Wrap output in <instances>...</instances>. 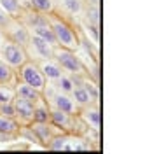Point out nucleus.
<instances>
[{"label": "nucleus", "mask_w": 152, "mask_h": 154, "mask_svg": "<svg viewBox=\"0 0 152 154\" xmlns=\"http://www.w3.org/2000/svg\"><path fill=\"white\" fill-rule=\"evenodd\" d=\"M47 21L51 25V28L54 32V37H56V42L59 48H65V49H72V51H77L79 46H81V38H79V33H77L74 26L65 21L63 18H59L56 14H47Z\"/></svg>", "instance_id": "obj_1"}, {"label": "nucleus", "mask_w": 152, "mask_h": 154, "mask_svg": "<svg viewBox=\"0 0 152 154\" xmlns=\"http://www.w3.org/2000/svg\"><path fill=\"white\" fill-rule=\"evenodd\" d=\"M53 60H56L58 65L63 68V72H67L68 75H87V68L82 63V60L77 56L75 51L65 49L56 46L53 53Z\"/></svg>", "instance_id": "obj_2"}, {"label": "nucleus", "mask_w": 152, "mask_h": 154, "mask_svg": "<svg viewBox=\"0 0 152 154\" xmlns=\"http://www.w3.org/2000/svg\"><path fill=\"white\" fill-rule=\"evenodd\" d=\"M16 74H18V81L21 82H26L28 86L35 88L38 91H46V88H47V79L44 77L42 74V70L38 67V63L35 60H26L23 65L19 68H16Z\"/></svg>", "instance_id": "obj_3"}, {"label": "nucleus", "mask_w": 152, "mask_h": 154, "mask_svg": "<svg viewBox=\"0 0 152 154\" xmlns=\"http://www.w3.org/2000/svg\"><path fill=\"white\" fill-rule=\"evenodd\" d=\"M0 58L16 70L28 60V53L23 46H19V44H16L11 38L5 37L0 42Z\"/></svg>", "instance_id": "obj_4"}, {"label": "nucleus", "mask_w": 152, "mask_h": 154, "mask_svg": "<svg viewBox=\"0 0 152 154\" xmlns=\"http://www.w3.org/2000/svg\"><path fill=\"white\" fill-rule=\"evenodd\" d=\"M25 49H26V53H28V58L32 56L35 61L51 60V58H53V53H54V46H51L49 42H46L44 38L37 37V35H33V33H30L28 46Z\"/></svg>", "instance_id": "obj_5"}, {"label": "nucleus", "mask_w": 152, "mask_h": 154, "mask_svg": "<svg viewBox=\"0 0 152 154\" xmlns=\"http://www.w3.org/2000/svg\"><path fill=\"white\" fill-rule=\"evenodd\" d=\"M53 125L59 128L61 131L65 133H74L75 135V125L79 121V114H68V112H63L59 109H51V119H49Z\"/></svg>", "instance_id": "obj_6"}, {"label": "nucleus", "mask_w": 152, "mask_h": 154, "mask_svg": "<svg viewBox=\"0 0 152 154\" xmlns=\"http://www.w3.org/2000/svg\"><path fill=\"white\" fill-rule=\"evenodd\" d=\"M12 105H14V110H16L14 119L19 123V126H28L33 123V102L25 100V98L16 95L14 100H12Z\"/></svg>", "instance_id": "obj_7"}, {"label": "nucleus", "mask_w": 152, "mask_h": 154, "mask_svg": "<svg viewBox=\"0 0 152 154\" xmlns=\"http://www.w3.org/2000/svg\"><path fill=\"white\" fill-rule=\"evenodd\" d=\"M4 33H5L7 38H11L12 42H16V44H19V46H23V48L28 46V40H30L28 26H25L23 23H18L14 18L11 19L9 25L4 28Z\"/></svg>", "instance_id": "obj_8"}, {"label": "nucleus", "mask_w": 152, "mask_h": 154, "mask_svg": "<svg viewBox=\"0 0 152 154\" xmlns=\"http://www.w3.org/2000/svg\"><path fill=\"white\" fill-rule=\"evenodd\" d=\"M28 126H30V130L35 133V137L38 138V142L42 144V147H46L47 142L54 137V135L61 133V130L56 128L51 121H47V123H37V121H33V123L28 125Z\"/></svg>", "instance_id": "obj_9"}, {"label": "nucleus", "mask_w": 152, "mask_h": 154, "mask_svg": "<svg viewBox=\"0 0 152 154\" xmlns=\"http://www.w3.org/2000/svg\"><path fill=\"white\" fill-rule=\"evenodd\" d=\"M51 102H53V107L54 109H59L63 112H68V114H79V107L74 102V98L67 93H61V91H54L53 96H51Z\"/></svg>", "instance_id": "obj_10"}, {"label": "nucleus", "mask_w": 152, "mask_h": 154, "mask_svg": "<svg viewBox=\"0 0 152 154\" xmlns=\"http://www.w3.org/2000/svg\"><path fill=\"white\" fill-rule=\"evenodd\" d=\"M79 114H81V119L87 126H93V130H100V110H98L96 103L79 109Z\"/></svg>", "instance_id": "obj_11"}, {"label": "nucleus", "mask_w": 152, "mask_h": 154, "mask_svg": "<svg viewBox=\"0 0 152 154\" xmlns=\"http://www.w3.org/2000/svg\"><path fill=\"white\" fill-rule=\"evenodd\" d=\"M38 67H40V70H42V74H44V77L47 79V81H56L58 77H61V74H65L63 72V68L58 65L56 60H40V61H37Z\"/></svg>", "instance_id": "obj_12"}, {"label": "nucleus", "mask_w": 152, "mask_h": 154, "mask_svg": "<svg viewBox=\"0 0 152 154\" xmlns=\"http://www.w3.org/2000/svg\"><path fill=\"white\" fill-rule=\"evenodd\" d=\"M14 93L18 96H21V98H25V100L33 102V103H35L37 100H40V98H44V93H42V91H38V89L28 86L26 82H21V81H18V82L14 84Z\"/></svg>", "instance_id": "obj_13"}, {"label": "nucleus", "mask_w": 152, "mask_h": 154, "mask_svg": "<svg viewBox=\"0 0 152 154\" xmlns=\"http://www.w3.org/2000/svg\"><path fill=\"white\" fill-rule=\"evenodd\" d=\"M70 95H72V98H74V102L77 103V107H79V109L87 107V105H91V103H96L95 96L91 95V93H89V91L82 86V84H75L74 91H72Z\"/></svg>", "instance_id": "obj_14"}, {"label": "nucleus", "mask_w": 152, "mask_h": 154, "mask_svg": "<svg viewBox=\"0 0 152 154\" xmlns=\"http://www.w3.org/2000/svg\"><path fill=\"white\" fill-rule=\"evenodd\" d=\"M30 30V33H33V35H37V37L44 38L46 42H49L51 46H54L56 48L58 42H56V37H54V32H53V28H51V25H49V21H46V23H38V25H35V26H32Z\"/></svg>", "instance_id": "obj_15"}, {"label": "nucleus", "mask_w": 152, "mask_h": 154, "mask_svg": "<svg viewBox=\"0 0 152 154\" xmlns=\"http://www.w3.org/2000/svg\"><path fill=\"white\" fill-rule=\"evenodd\" d=\"M51 119V107L46 98H40L33 103V121L37 123H47Z\"/></svg>", "instance_id": "obj_16"}, {"label": "nucleus", "mask_w": 152, "mask_h": 154, "mask_svg": "<svg viewBox=\"0 0 152 154\" xmlns=\"http://www.w3.org/2000/svg\"><path fill=\"white\" fill-rule=\"evenodd\" d=\"M18 82V74H16V70L7 65L2 58H0V84L2 86H12Z\"/></svg>", "instance_id": "obj_17"}, {"label": "nucleus", "mask_w": 152, "mask_h": 154, "mask_svg": "<svg viewBox=\"0 0 152 154\" xmlns=\"http://www.w3.org/2000/svg\"><path fill=\"white\" fill-rule=\"evenodd\" d=\"M0 7L14 19L21 18V14H23V7H21L19 0H0Z\"/></svg>", "instance_id": "obj_18"}, {"label": "nucleus", "mask_w": 152, "mask_h": 154, "mask_svg": "<svg viewBox=\"0 0 152 154\" xmlns=\"http://www.w3.org/2000/svg\"><path fill=\"white\" fill-rule=\"evenodd\" d=\"M68 138H70V133L61 131V133L54 135V137L49 140L47 145H46V149H49V151H65V147H67V144H68Z\"/></svg>", "instance_id": "obj_19"}, {"label": "nucleus", "mask_w": 152, "mask_h": 154, "mask_svg": "<svg viewBox=\"0 0 152 154\" xmlns=\"http://www.w3.org/2000/svg\"><path fill=\"white\" fill-rule=\"evenodd\" d=\"M56 88H58V91L70 95L74 91V88H75V81H74V77L68 75V74H61V77L56 79Z\"/></svg>", "instance_id": "obj_20"}, {"label": "nucleus", "mask_w": 152, "mask_h": 154, "mask_svg": "<svg viewBox=\"0 0 152 154\" xmlns=\"http://www.w3.org/2000/svg\"><path fill=\"white\" fill-rule=\"evenodd\" d=\"M32 11H37L40 14H51L54 12V4L53 0H28Z\"/></svg>", "instance_id": "obj_21"}, {"label": "nucleus", "mask_w": 152, "mask_h": 154, "mask_svg": "<svg viewBox=\"0 0 152 154\" xmlns=\"http://www.w3.org/2000/svg\"><path fill=\"white\" fill-rule=\"evenodd\" d=\"M86 23L100 26V5L87 4V7H86Z\"/></svg>", "instance_id": "obj_22"}, {"label": "nucleus", "mask_w": 152, "mask_h": 154, "mask_svg": "<svg viewBox=\"0 0 152 154\" xmlns=\"http://www.w3.org/2000/svg\"><path fill=\"white\" fill-rule=\"evenodd\" d=\"M14 96H16L14 88H12V86H2V84H0V105L12 102V100H14Z\"/></svg>", "instance_id": "obj_23"}, {"label": "nucleus", "mask_w": 152, "mask_h": 154, "mask_svg": "<svg viewBox=\"0 0 152 154\" xmlns=\"http://www.w3.org/2000/svg\"><path fill=\"white\" fill-rule=\"evenodd\" d=\"M63 7L70 12V14H77L82 9V0H63Z\"/></svg>", "instance_id": "obj_24"}, {"label": "nucleus", "mask_w": 152, "mask_h": 154, "mask_svg": "<svg viewBox=\"0 0 152 154\" xmlns=\"http://www.w3.org/2000/svg\"><path fill=\"white\" fill-rule=\"evenodd\" d=\"M0 116H5V117H14V116H16V110H14L12 102L0 105Z\"/></svg>", "instance_id": "obj_25"}, {"label": "nucleus", "mask_w": 152, "mask_h": 154, "mask_svg": "<svg viewBox=\"0 0 152 154\" xmlns=\"http://www.w3.org/2000/svg\"><path fill=\"white\" fill-rule=\"evenodd\" d=\"M86 28H87V33H91V37L95 40V44L100 42V26L96 25H91V23H86Z\"/></svg>", "instance_id": "obj_26"}, {"label": "nucleus", "mask_w": 152, "mask_h": 154, "mask_svg": "<svg viewBox=\"0 0 152 154\" xmlns=\"http://www.w3.org/2000/svg\"><path fill=\"white\" fill-rule=\"evenodd\" d=\"M16 138V135H11V133H4V131H0V142H11V140H14Z\"/></svg>", "instance_id": "obj_27"}, {"label": "nucleus", "mask_w": 152, "mask_h": 154, "mask_svg": "<svg viewBox=\"0 0 152 154\" xmlns=\"http://www.w3.org/2000/svg\"><path fill=\"white\" fill-rule=\"evenodd\" d=\"M87 4H95V5H100V0H87Z\"/></svg>", "instance_id": "obj_28"}]
</instances>
